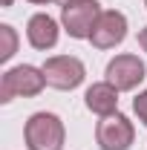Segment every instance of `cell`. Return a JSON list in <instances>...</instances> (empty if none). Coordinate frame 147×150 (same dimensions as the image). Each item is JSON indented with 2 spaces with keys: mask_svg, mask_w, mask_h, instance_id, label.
Instances as JSON below:
<instances>
[{
  "mask_svg": "<svg viewBox=\"0 0 147 150\" xmlns=\"http://www.w3.org/2000/svg\"><path fill=\"white\" fill-rule=\"evenodd\" d=\"M95 139H98V147L101 150H130L133 139H136V130H133L127 115L110 112V115H104L98 121Z\"/></svg>",
  "mask_w": 147,
  "mask_h": 150,
  "instance_id": "obj_4",
  "label": "cell"
},
{
  "mask_svg": "<svg viewBox=\"0 0 147 150\" xmlns=\"http://www.w3.org/2000/svg\"><path fill=\"white\" fill-rule=\"evenodd\" d=\"M133 110H136V115H139V121H144V127H147V90L136 95V101H133Z\"/></svg>",
  "mask_w": 147,
  "mask_h": 150,
  "instance_id": "obj_11",
  "label": "cell"
},
{
  "mask_svg": "<svg viewBox=\"0 0 147 150\" xmlns=\"http://www.w3.org/2000/svg\"><path fill=\"white\" fill-rule=\"evenodd\" d=\"M26 147L29 150H61L64 147V121L55 112H35L26 121Z\"/></svg>",
  "mask_w": 147,
  "mask_h": 150,
  "instance_id": "obj_1",
  "label": "cell"
},
{
  "mask_svg": "<svg viewBox=\"0 0 147 150\" xmlns=\"http://www.w3.org/2000/svg\"><path fill=\"white\" fill-rule=\"evenodd\" d=\"M3 6H12V0H3Z\"/></svg>",
  "mask_w": 147,
  "mask_h": 150,
  "instance_id": "obj_14",
  "label": "cell"
},
{
  "mask_svg": "<svg viewBox=\"0 0 147 150\" xmlns=\"http://www.w3.org/2000/svg\"><path fill=\"white\" fill-rule=\"evenodd\" d=\"M127 38V18L121 15V12H101V18L95 20V26H92V46L95 49H112V46H118L121 40Z\"/></svg>",
  "mask_w": 147,
  "mask_h": 150,
  "instance_id": "obj_7",
  "label": "cell"
},
{
  "mask_svg": "<svg viewBox=\"0 0 147 150\" xmlns=\"http://www.w3.org/2000/svg\"><path fill=\"white\" fill-rule=\"evenodd\" d=\"M26 38L35 49H52L58 43V23L49 15H32L29 18V26H26Z\"/></svg>",
  "mask_w": 147,
  "mask_h": 150,
  "instance_id": "obj_8",
  "label": "cell"
},
{
  "mask_svg": "<svg viewBox=\"0 0 147 150\" xmlns=\"http://www.w3.org/2000/svg\"><path fill=\"white\" fill-rule=\"evenodd\" d=\"M144 6H147V0H144Z\"/></svg>",
  "mask_w": 147,
  "mask_h": 150,
  "instance_id": "obj_15",
  "label": "cell"
},
{
  "mask_svg": "<svg viewBox=\"0 0 147 150\" xmlns=\"http://www.w3.org/2000/svg\"><path fill=\"white\" fill-rule=\"evenodd\" d=\"M101 18V6L98 0H66L61 9V20L64 29L69 32V38H90L95 20Z\"/></svg>",
  "mask_w": 147,
  "mask_h": 150,
  "instance_id": "obj_3",
  "label": "cell"
},
{
  "mask_svg": "<svg viewBox=\"0 0 147 150\" xmlns=\"http://www.w3.org/2000/svg\"><path fill=\"white\" fill-rule=\"evenodd\" d=\"M43 75H46V84L55 87V90H75L81 81H84V64L72 55H55V58H46V64L40 67Z\"/></svg>",
  "mask_w": 147,
  "mask_h": 150,
  "instance_id": "obj_5",
  "label": "cell"
},
{
  "mask_svg": "<svg viewBox=\"0 0 147 150\" xmlns=\"http://www.w3.org/2000/svg\"><path fill=\"white\" fill-rule=\"evenodd\" d=\"M29 3H37V6H43V3H52V0H29Z\"/></svg>",
  "mask_w": 147,
  "mask_h": 150,
  "instance_id": "obj_13",
  "label": "cell"
},
{
  "mask_svg": "<svg viewBox=\"0 0 147 150\" xmlns=\"http://www.w3.org/2000/svg\"><path fill=\"white\" fill-rule=\"evenodd\" d=\"M84 101H87V110H92L95 115H110L118 107V90L110 81H101V84H92L87 90Z\"/></svg>",
  "mask_w": 147,
  "mask_h": 150,
  "instance_id": "obj_9",
  "label": "cell"
},
{
  "mask_svg": "<svg viewBox=\"0 0 147 150\" xmlns=\"http://www.w3.org/2000/svg\"><path fill=\"white\" fill-rule=\"evenodd\" d=\"M107 81L118 93L124 90H136L144 81V64L139 55H115L107 64Z\"/></svg>",
  "mask_w": 147,
  "mask_h": 150,
  "instance_id": "obj_6",
  "label": "cell"
},
{
  "mask_svg": "<svg viewBox=\"0 0 147 150\" xmlns=\"http://www.w3.org/2000/svg\"><path fill=\"white\" fill-rule=\"evenodd\" d=\"M15 49H18V35L9 23H3L0 26V61H9L15 55Z\"/></svg>",
  "mask_w": 147,
  "mask_h": 150,
  "instance_id": "obj_10",
  "label": "cell"
},
{
  "mask_svg": "<svg viewBox=\"0 0 147 150\" xmlns=\"http://www.w3.org/2000/svg\"><path fill=\"white\" fill-rule=\"evenodd\" d=\"M139 46H141V49L147 52V26L141 29V32H139Z\"/></svg>",
  "mask_w": 147,
  "mask_h": 150,
  "instance_id": "obj_12",
  "label": "cell"
},
{
  "mask_svg": "<svg viewBox=\"0 0 147 150\" xmlns=\"http://www.w3.org/2000/svg\"><path fill=\"white\" fill-rule=\"evenodd\" d=\"M64 3H66V0H64Z\"/></svg>",
  "mask_w": 147,
  "mask_h": 150,
  "instance_id": "obj_16",
  "label": "cell"
},
{
  "mask_svg": "<svg viewBox=\"0 0 147 150\" xmlns=\"http://www.w3.org/2000/svg\"><path fill=\"white\" fill-rule=\"evenodd\" d=\"M43 87H46L43 69L29 67V64H20V67H15V69L3 72V81H0V101L9 104V101L18 98V95L32 98V95H37Z\"/></svg>",
  "mask_w": 147,
  "mask_h": 150,
  "instance_id": "obj_2",
  "label": "cell"
}]
</instances>
